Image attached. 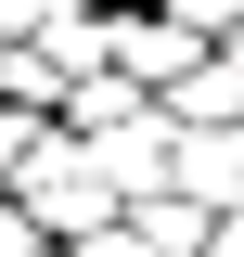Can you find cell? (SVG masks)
<instances>
[{
  "label": "cell",
  "mask_w": 244,
  "mask_h": 257,
  "mask_svg": "<svg viewBox=\"0 0 244 257\" xmlns=\"http://www.w3.org/2000/svg\"><path fill=\"white\" fill-rule=\"evenodd\" d=\"M167 167H180L193 193H231V180H244V128H218V142H180Z\"/></svg>",
  "instance_id": "obj_1"
},
{
  "label": "cell",
  "mask_w": 244,
  "mask_h": 257,
  "mask_svg": "<svg viewBox=\"0 0 244 257\" xmlns=\"http://www.w3.org/2000/svg\"><path fill=\"white\" fill-rule=\"evenodd\" d=\"M167 26L206 52V39H244V0H167Z\"/></svg>",
  "instance_id": "obj_2"
}]
</instances>
